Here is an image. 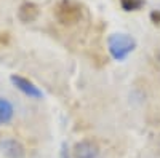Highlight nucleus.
Instances as JSON below:
<instances>
[{
    "instance_id": "6",
    "label": "nucleus",
    "mask_w": 160,
    "mask_h": 158,
    "mask_svg": "<svg viewBox=\"0 0 160 158\" xmlns=\"http://www.w3.org/2000/svg\"><path fill=\"white\" fill-rule=\"evenodd\" d=\"M0 149L8 158H24V147L15 139H7L0 144Z\"/></svg>"
},
{
    "instance_id": "3",
    "label": "nucleus",
    "mask_w": 160,
    "mask_h": 158,
    "mask_svg": "<svg viewBox=\"0 0 160 158\" xmlns=\"http://www.w3.org/2000/svg\"><path fill=\"white\" fill-rule=\"evenodd\" d=\"M10 80H11V83L15 85L19 91H22L26 96L34 98V99H40V98L43 96V93L38 89V86H35L31 80H28V78H24L21 75H11Z\"/></svg>"
},
{
    "instance_id": "2",
    "label": "nucleus",
    "mask_w": 160,
    "mask_h": 158,
    "mask_svg": "<svg viewBox=\"0 0 160 158\" xmlns=\"http://www.w3.org/2000/svg\"><path fill=\"white\" fill-rule=\"evenodd\" d=\"M55 16L64 26H74L82 19V5L74 0H61L55 8Z\"/></svg>"
},
{
    "instance_id": "8",
    "label": "nucleus",
    "mask_w": 160,
    "mask_h": 158,
    "mask_svg": "<svg viewBox=\"0 0 160 158\" xmlns=\"http://www.w3.org/2000/svg\"><path fill=\"white\" fill-rule=\"evenodd\" d=\"M120 5L125 11H136L139 8H142L144 0H120Z\"/></svg>"
},
{
    "instance_id": "4",
    "label": "nucleus",
    "mask_w": 160,
    "mask_h": 158,
    "mask_svg": "<svg viewBox=\"0 0 160 158\" xmlns=\"http://www.w3.org/2000/svg\"><path fill=\"white\" fill-rule=\"evenodd\" d=\"M99 147L93 141H80L74 147L75 158H98Z\"/></svg>"
},
{
    "instance_id": "5",
    "label": "nucleus",
    "mask_w": 160,
    "mask_h": 158,
    "mask_svg": "<svg viewBox=\"0 0 160 158\" xmlns=\"http://www.w3.org/2000/svg\"><path fill=\"white\" fill-rule=\"evenodd\" d=\"M40 15V10L35 3L32 2H24L21 3V7L18 8V18L21 22L24 24H29V22H34Z\"/></svg>"
},
{
    "instance_id": "1",
    "label": "nucleus",
    "mask_w": 160,
    "mask_h": 158,
    "mask_svg": "<svg viewBox=\"0 0 160 158\" xmlns=\"http://www.w3.org/2000/svg\"><path fill=\"white\" fill-rule=\"evenodd\" d=\"M108 46L114 59L123 61L136 48V40L128 34H112L108 40Z\"/></svg>"
},
{
    "instance_id": "9",
    "label": "nucleus",
    "mask_w": 160,
    "mask_h": 158,
    "mask_svg": "<svg viewBox=\"0 0 160 158\" xmlns=\"http://www.w3.org/2000/svg\"><path fill=\"white\" fill-rule=\"evenodd\" d=\"M151 19H152L155 24H157V22L160 24V11H152V13H151Z\"/></svg>"
},
{
    "instance_id": "10",
    "label": "nucleus",
    "mask_w": 160,
    "mask_h": 158,
    "mask_svg": "<svg viewBox=\"0 0 160 158\" xmlns=\"http://www.w3.org/2000/svg\"><path fill=\"white\" fill-rule=\"evenodd\" d=\"M158 61H160V55H158Z\"/></svg>"
},
{
    "instance_id": "7",
    "label": "nucleus",
    "mask_w": 160,
    "mask_h": 158,
    "mask_svg": "<svg viewBox=\"0 0 160 158\" xmlns=\"http://www.w3.org/2000/svg\"><path fill=\"white\" fill-rule=\"evenodd\" d=\"M13 112H15V110H13L11 102L0 98V125L8 123L13 118Z\"/></svg>"
}]
</instances>
